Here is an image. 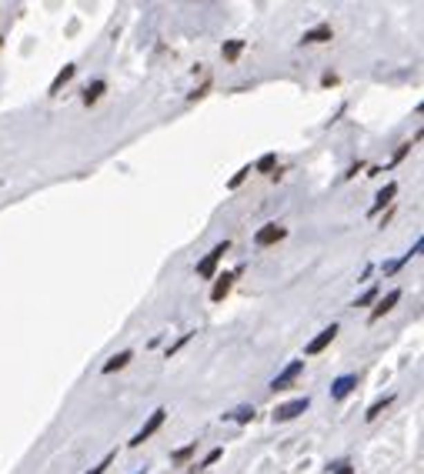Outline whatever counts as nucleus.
<instances>
[{
  "label": "nucleus",
  "instance_id": "nucleus-1",
  "mask_svg": "<svg viewBox=\"0 0 424 474\" xmlns=\"http://www.w3.org/2000/svg\"><path fill=\"white\" fill-rule=\"evenodd\" d=\"M228 250H231V241H221V244H214L211 254H208V257L197 264V277H204V281H208V277H214V274H217V264H221V257H224Z\"/></svg>",
  "mask_w": 424,
  "mask_h": 474
},
{
  "label": "nucleus",
  "instance_id": "nucleus-2",
  "mask_svg": "<svg viewBox=\"0 0 424 474\" xmlns=\"http://www.w3.org/2000/svg\"><path fill=\"white\" fill-rule=\"evenodd\" d=\"M301 371H304V361H291L288 367H284L277 378L270 381V391H284V388H291L294 381L301 378Z\"/></svg>",
  "mask_w": 424,
  "mask_h": 474
},
{
  "label": "nucleus",
  "instance_id": "nucleus-3",
  "mask_svg": "<svg viewBox=\"0 0 424 474\" xmlns=\"http://www.w3.org/2000/svg\"><path fill=\"white\" fill-rule=\"evenodd\" d=\"M164 417H167V411H164V408H157L154 414L147 417V424H144V428H140V431H137V435L131 437V448H140V444H144V441H147V437H151V435L157 431V428L164 424Z\"/></svg>",
  "mask_w": 424,
  "mask_h": 474
},
{
  "label": "nucleus",
  "instance_id": "nucleus-4",
  "mask_svg": "<svg viewBox=\"0 0 424 474\" xmlns=\"http://www.w3.org/2000/svg\"><path fill=\"white\" fill-rule=\"evenodd\" d=\"M244 267H237V271H228V274H221L217 281H214V287H211V301L214 304H221L228 294H231V287H234V281H237V274H241Z\"/></svg>",
  "mask_w": 424,
  "mask_h": 474
},
{
  "label": "nucleus",
  "instance_id": "nucleus-5",
  "mask_svg": "<svg viewBox=\"0 0 424 474\" xmlns=\"http://www.w3.org/2000/svg\"><path fill=\"white\" fill-rule=\"evenodd\" d=\"M311 408V401L308 398H297V401H288V404H281L277 411H274V421L281 424V421H294L297 414H304Z\"/></svg>",
  "mask_w": 424,
  "mask_h": 474
},
{
  "label": "nucleus",
  "instance_id": "nucleus-6",
  "mask_svg": "<svg viewBox=\"0 0 424 474\" xmlns=\"http://www.w3.org/2000/svg\"><path fill=\"white\" fill-rule=\"evenodd\" d=\"M284 234H288V230L281 228V224H264V228L254 234V244H257V247H270V244H277V241H284Z\"/></svg>",
  "mask_w": 424,
  "mask_h": 474
},
{
  "label": "nucleus",
  "instance_id": "nucleus-7",
  "mask_svg": "<svg viewBox=\"0 0 424 474\" xmlns=\"http://www.w3.org/2000/svg\"><path fill=\"white\" fill-rule=\"evenodd\" d=\"M354 388H358V374H341V378L331 384V398H334V401H344L347 394L354 391Z\"/></svg>",
  "mask_w": 424,
  "mask_h": 474
},
{
  "label": "nucleus",
  "instance_id": "nucleus-8",
  "mask_svg": "<svg viewBox=\"0 0 424 474\" xmlns=\"http://www.w3.org/2000/svg\"><path fill=\"white\" fill-rule=\"evenodd\" d=\"M334 338H338V324L324 327V331H321V334H317V338H314V341H311L308 347H304V354H321V351H324V347H328V344L334 341Z\"/></svg>",
  "mask_w": 424,
  "mask_h": 474
},
{
  "label": "nucleus",
  "instance_id": "nucleus-9",
  "mask_svg": "<svg viewBox=\"0 0 424 474\" xmlns=\"http://www.w3.org/2000/svg\"><path fill=\"white\" fill-rule=\"evenodd\" d=\"M398 301H401V291H391V294H387L385 301H381L378 307H374V311H371V324H374V321H381V318H385V314H387V311H391V307H394Z\"/></svg>",
  "mask_w": 424,
  "mask_h": 474
},
{
  "label": "nucleus",
  "instance_id": "nucleus-10",
  "mask_svg": "<svg viewBox=\"0 0 424 474\" xmlns=\"http://www.w3.org/2000/svg\"><path fill=\"white\" fill-rule=\"evenodd\" d=\"M334 34H331L328 24H321V27H314V30H308L304 37H301V44H324V40H331Z\"/></svg>",
  "mask_w": 424,
  "mask_h": 474
},
{
  "label": "nucleus",
  "instance_id": "nucleus-11",
  "mask_svg": "<svg viewBox=\"0 0 424 474\" xmlns=\"http://www.w3.org/2000/svg\"><path fill=\"white\" fill-rule=\"evenodd\" d=\"M131 358H134L131 351H120V354H114V358L104 364V374H114V371H120V367H127V364H131Z\"/></svg>",
  "mask_w": 424,
  "mask_h": 474
},
{
  "label": "nucleus",
  "instance_id": "nucleus-12",
  "mask_svg": "<svg viewBox=\"0 0 424 474\" xmlns=\"http://www.w3.org/2000/svg\"><path fill=\"white\" fill-rule=\"evenodd\" d=\"M244 47H248L244 40H228V44L221 47V54H224V60H228V64H234V60L241 57V51H244Z\"/></svg>",
  "mask_w": 424,
  "mask_h": 474
},
{
  "label": "nucleus",
  "instance_id": "nucleus-13",
  "mask_svg": "<svg viewBox=\"0 0 424 474\" xmlns=\"http://www.w3.org/2000/svg\"><path fill=\"white\" fill-rule=\"evenodd\" d=\"M394 194H398V184H385V190L378 194V201H374V208H371V217L385 208V204H391V197H394Z\"/></svg>",
  "mask_w": 424,
  "mask_h": 474
},
{
  "label": "nucleus",
  "instance_id": "nucleus-14",
  "mask_svg": "<svg viewBox=\"0 0 424 474\" xmlns=\"http://www.w3.org/2000/svg\"><path fill=\"white\" fill-rule=\"evenodd\" d=\"M74 74H77V67H74V64H64V71H60V74L54 77V84H50V94H57L60 87H64V84H67Z\"/></svg>",
  "mask_w": 424,
  "mask_h": 474
},
{
  "label": "nucleus",
  "instance_id": "nucleus-15",
  "mask_svg": "<svg viewBox=\"0 0 424 474\" xmlns=\"http://www.w3.org/2000/svg\"><path fill=\"white\" fill-rule=\"evenodd\" d=\"M104 91H107V84H104V80H94V84H91L87 91H84V104H87V107H91V104H97Z\"/></svg>",
  "mask_w": 424,
  "mask_h": 474
},
{
  "label": "nucleus",
  "instance_id": "nucleus-16",
  "mask_svg": "<svg viewBox=\"0 0 424 474\" xmlns=\"http://www.w3.org/2000/svg\"><path fill=\"white\" fill-rule=\"evenodd\" d=\"M391 401H394V394H385V398H381V401H374V404H371V408H367V411H365V417H367V421H374V417L381 414V411H385V408H387V404H391Z\"/></svg>",
  "mask_w": 424,
  "mask_h": 474
},
{
  "label": "nucleus",
  "instance_id": "nucleus-17",
  "mask_svg": "<svg viewBox=\"0 0 424 474\" xmlns=\"http://www.w3.org/2000/svg\"><path fill=\"white\" fill-rule=\"evenodd\" d=\"M274 164H277V154H264V157H261V161H257V164H254L251 171H261V174H270L274 171Z\"/></svg>",
  "mask_w": 424,
  "mask_h": 474
},
{
  "label": "nucleus",
  "instance_id": "nucleus-18",
  "mask_svg": "<svg viewBox=\"0 0 424 474\" xmlns=\"http://www.w3.org/2000/svg\"><path fill=\"white\" fill-rule=\"evenodd\" d=\"M231 421H237V424H248V421H254V408H237L234 414H228Z\"/></svg>",
  "mask_w": 424,
  "mask_h": 474
},
{
  "label": "nucleus",
  "instance_id": "nucleus-19",
  "mask_svg": "<svg viewBox=\"0 0 424 474\" xmlns=\"http://www.w3.org/2000/svg\"><path fill=\"white\" fill-rule=\"evenodd\" d=\"M374 298H378V284H371V287H367L365 294H361V298L354 301V307H367V304L374 301Z\"/></svg>",
  "mask_w": 424,
  "mask_h": 474
},
{
  "label": "nucleus",
  "instance_id": "nucleus-20",
  "mask_svg": "<svg viewBox=\"0 0 424 474\" xmlns=\"http://www.w3.org/2000/svg\"><path fill=\"white\" fill-rule=\"evenodd\" d=\"M194 448H197V441H191V444H184V448H177V451H174V461H187V457L194 455Z\"/></svg>",
  "mask_w": 424,
  "mask_h": 474
},
{
  "label": "nucleus",
  "instance_id": "nucleus-21",
  "mask_svg": "<svg viewBox=\"0 0 424 474\" xmlns=\"http://www.w3.org/2000/svg\"><path fill=\"white\" fill-rule=\"evenodd\" d=\"M191 338H194V331H187V334H184V338H181V341H177V344H171V347H167V358H174V354H177V351L184 347V344L191 341Z\"/></svg>",
  "mask_w": 424,
  "mask_h": 474
},
{
  "label": "nucleus",
  "instance_id": "nucleus-22",
  "mask_svg": "<svg viewBox=\"0 0 424 474\" xmlns=\"http://www.w3.org/2000/svg\"><path fill=\"white\" fill-rule=\"evenodd\" d=\"M114 451H111V455H107V457H104V461H100V464H97V468H94V471H87V474H104V471H107V468H111V464H114Z\"/></svg>",
  "mask_w": 424,
  "mask_h": 474
},
{
  "label": "nucleus",
  "instance_id": "nucleus-23",
  "mask_svg": "<svg viewBox=\"0 0 424 474\" xmlns=\"http://www.w3.org/2000/svg\"><path fill=\"white\" fill-rule=\"evenodd\" d=\"M248 174H251V167H241V171H237V174L231 177V184H228V188H241V181H244Z\"/></svg>",
  "mask_w": 424,
  "mask_h": 474
},
{
  "label": "nucleus",
  "instance_id": "nucleus-24",
  "mask_svg": "<svg viewBox=\"0 0 424 474\" xmlns=\"http://www.w3.org/2000/svg\"><path fill=\"white\" fill-rule=\"evenodd\" d=\"M221 455H224V451H221V448H214L211 455L204 457V464H201V468H211V464H214V461H217V457H221Z\"/></svg>",
  "mask_w": 424,
  "mask_h": 474
},
{
  "label": "nucleus",
  "instance_id": "nucleus-25",
  "mask_svg": "<svg viewBox=\"0 0 424 474\" xmlns=\"http://www.w3.org/2000/svg\"><path fill=\"white\" fill-rule=\"evenodd\" d=\"M407 151H411V140H407V144H405V147H401V151H398V154H394V164H398V161H405V154Z\"/></svg>",
  "mask_w": 424,
  "mask_h": 474
},
{
  "label": "nucleus",
  "instance_id": "nucleus-26",
  "mask_svg": "<svg viewBox=\"0 0 424 474\" xmlns=\"http://www.w3.org/2000/svg\"><path fill=\"white\" fill-rule=\"evenodd\" d=\"M334 474H354V468H351V464H338V471Z\"/></svg>",
  "mask_w": 424,
  "mask_h": 474
},
{
  "label": "nucleus",
  "instance_id": "nucleus-27",
  "mask_svg": "<svg viewBox=\"0 0 424 474\" xmlns=\"http://www.w3.org/2000/svg\"><path fill=\"white\" fill-rule=\"evenodd\" d=\"M0 47H3V37H0Z\"/></svg>",
  "mask_w": 424,
  "mask_h": 474
},
{
  "label": "nucleus",
  "instance_id": "nucleus-28",
  "mask_svg": "<svg viewBox=\"0 0 424 474\" xmlns=\"http://www.w3.org/2000/svg\"><path fill=\"white\" fill-rule=\"evenodd\" d=\"M137 474H147V471H137Z\"/></svg>",
  "mask_w": 424,
  "mask_h": 474
}]
</instances>
